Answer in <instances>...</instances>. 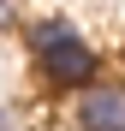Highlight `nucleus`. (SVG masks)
Returning a JSON list of instances; mask_svg holds the SVG:
<instances>
[{
    "label": "nucleus",
    "instance_id": "1",
    "mask_svg": "<svg viewBox=\"0 0 125 131\" xmlns=\"http://www.w3.org/2000/svg\"><path fill=\"white\" fill-rule=\"evenodd\" d=\"M24 42H30V60H36V72H42L48 90L83 95L89 83H101V48H89L66 18H42V24H30Z\"/></svg>",
    "mask_w": 125,
    "mask_h": 131
},
{
    "label": "nucleus",
    "instance_id": "2",
    "mask_svg": "<svg viewBox=\"0 0 125 131\" xmlns=\"http://www.w3.org/2000/svg\"><path fill=\"white\" fill-rule=\"evenodd\" d=\"M77 131H125V83H89L77 95Z\"/></svg>",
    "mask_w": 125,
    "mask_h": 131
},
{
    "label": "nucleus",
    "instance_id": "3",
    "mask_svg": "<svg viewBox=\"0 0 125 131\" xmlns=\"http://www.w3.org/2000/svg\"><path fill=\"white\" fill-rule=\"evenodd\" d=\"M18 24V0H0V30H12Z\"/></svg>",
    "mask_w": 125,
    "mask_h": 131
},
{
    "label": "nucleus",
    "instance_id": "4",
    "mask_svg": "<svg viewBox=\"0 0 125 131\" xmlns=\"http://www.w3.org/2000/svg\"><path fill=\"white\" fill-rule=\"evenodd\" d=\"M0 131H12V113H6V107H0Z\"/></svg>",
    "mask_w": 125,
    "mask_h": 131
}]
</instances>
